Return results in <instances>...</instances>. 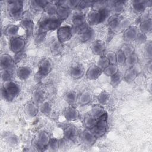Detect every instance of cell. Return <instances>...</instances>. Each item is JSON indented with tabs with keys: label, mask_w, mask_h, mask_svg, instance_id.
<instances>
[{
	"label": "cell",
	"mask_w": 152,
	"mask_h": 152,
	"mask_svg": "<svg viewBox=\"0 0 152 152\" xmlns=\"http://www.w3.org/2000/svg\"><path fill=\"white\" fill-rule=\"evenodd\" d=\"M20 92V86L14 80L4 82L1 87V97L5 101H12L19 95Z\"/></svg>",
	"instance_id": "cell-1"
},
{
	"label": "cell",
	"mask_w": 152,
	"mask_h": 152,
	"mask_svg": "<svg viewBox=\"0 0 152 152\" xmlns=\"http://www.w3.org/2000/svg\"><path fill=\"white\" fill-rule=\"evenodd\" d=\"M62 21L56 15H48L42 18L39 22L38 30L48 32L58 30L61 26Z\"/></svg>",
	"instance_id": "cell-2"
},
{
	"label": "cell",
	"mask_w": 152,
	"mask_h": 152,
	"mask_svg": "<svg viewBox=\"0 0 152 152\" xmlns=\"http://www.w3.org/2000/svg\"><path fill=\"white\" fill-rule=\"evenodd\" d=\"M7 3V10L10 17L14 20L20 21L24 12L23 2L21 1H8Z\"/></svg>",
	"instance_id": "cell-3"
},
{
	"label": "cell",
	"mask_w": 152,
	"mask_h": 152,
	"mask_svg": "<svg viewBox=\"0 0 152 152\" xmlns=\"http://www.w3.org/2000/svg\"><path fill=\"white\" fill-rule=\"evenodd\" d=\"M52 62L49 58H43L39 64L38 70L35 75V79L40 81L42 78L48 76L52 69Z\"/></svg>",
	"instance_id": "cell-4"
},
{
	"label": "cell",
	"mask_w": 152,
	"mask_h": 152,
	"mask_svg": "<svg viewBox=\"0 0 152 152\" xmlns=\"http://www.w3.org/2000/svg\"><path fill=\"white\" fill-rule=\"evenodd\" d=\"M20 26L24 29L26 33V38H30L34 28V23L32 18L31 13L28 11H25L23 13V17L20 20Z\"/></svg>",
	"instance_id": "cell-5"
},
{
	"label": "cell",
	"mask_w": 152,
	"mask_h": 152,
	"mask_svg": "<svg viewBox=\"0 0 152 152\" xmlns=\"http://www.w3.org/2000/svg\"><path fill=\"white\" fill-rule=\"evenodd\" d=\"M107 118L108 115L106 112L97 119L95 126L90 129L97 138L102 137L106 133L107 129Z\"/></svg>",
	"instance_id": "cell-6"
},
{
	"label": "cell",
	"mask_w": 152,
	"mask_h": 152,
	"mask_svg": "<svg viewBox=\"0 0 152 152\" xmlns=\"http://www.w3.org/2000/svg\"><path fill=\"white\" fill-rule=\"evenodd\" d=\"M50 140L49 134L45 131H40L33 140V146L38 151H44L47 149Z\"/></svg>",
	"instance_id": "cell-7"
},
{
	"label": "cell",
	"mask_w": 152,
	"mask_h": 152,
	"mask_svg": "<svg viewBox=\"0 0 152 152\" xmlns=\"http://www.w3.org/2000/svg\"><path fill=\"white\" fill-rule=\"evenodd\" d=\"M86 16L80 10L74 13L72 18V30L73 34L77 33L78 30L87 24Z\"/></svg>",
	"instance_id": "cell-8"
},
{
	"label": "cell",
	"mask_w": 152,
	"mask_h": 152,
	"mask_svg": "<svg viewBox=\"0 0 152 152\" xmlns=\"http://www.w3.org/2000/svg\"><path fill=\"white\" fill-rule=\"evenodd\" d=\"M122 17L119 14H112L107 19L110 38H112L115 33L120 32V23Z\"/></svg>",
	"instance_id": "cell-9"
},
{
	"label": "cell",
	"mask_w": 152,
	"mask_h": 152,
	"mask_svg": "<svg viewBox=\"0 0 152 152\" xmlns=\"http://www.w3.org/2000/svg\"><path fill=\"white\" fill-rule=\"evenodd\" d=\"M26 46V38L21 36H17L10 39L9 48L15 54L22 53Z\"/></svg>",
	"instance_id": "cell-10"
},
{
	"label": "cell",
	"mask_w": 152,
	"mask_h": 152,
	"mask_svg": "<svg viewBox=\"0 0 152 152\" xmlns=\"http://www.w3.org/2000/svg\"><path fill=\"white\" fill-rule=\"evenodd\" d=\"M73 34L71 26H61L56 30L57 40L61 43L68 42Z\"/></svg>",
	"instance_id": "cell-11"
},
{
	"label": "cell",
	"mask_w": 152,
	"mask_h": 152,
	"mask_svg": "<svg viewBox=\"0 0 152 152\" xmlns=\"http://www.w3.org/2000/svg\"><path fill=\"white\" fill-rule=\"evenodd\" d=\"M80 42L84 43L90 40L94 35V30L87 23L81 27L77 32Z\"/></svg>",
	"instance_id": "cell-12"
},
{
	"label": "cell",
	"mask_w": 152,
	"mask_h": 152,
	"mask_svg": "<svg viewBox=\"0 0 152 152\" xmlns=\"http://www.w3.org/2000/svg\"><path fill=\"white\" fill-rule=\"evenodd\" d=\"M1 70H12L15 71V62L10 55L4 53L0 58Z\"/></svg>",
	"instance_id": "cell-13"
},
{
	"label": "cell",
	"mask_w": 152,
	"mask_h": 152,
	"mask_svg": "<svg viewBox=\"0 0 152 152\" xmlns=\"http://www.w3.org/2000/svg\"><path fill=\"white\" fill-rule=\"evenodd\" d=\"M79 137L81 141L87 146L93 145L97 139L90 129L86 128L80 133Z\"/></svg>",
	"instance_id": "cell-14"
},
{
	"label": "cell",
	"mask_w": 152,
	"mask_h": 152,
	"mask_svg": "<svg viewBox=\"0 0 152 152\" xmlns=\"http://www.w3.org/2000/svg\"><path fill=\"white\" fill-rule=\"evenodd\" d=\"M64 116L68 122L75 121L79 118L80 112L74 106H69L65 109Z\"/></svg>",
	"instance_id": "cell-15"
},
{
	"label": "cell",
	"mask_w": 152,
	"mask_h": 152,
	"mask_svg": "<svg viewBox=\"0 0 152 152\" xmlns=\"http://www.w3.org/2000/svg\"><path fill=\"white\" fill-rule=\"evenodd\" d=\"M70 76L74 79L81 78L85 74L84 66L81 64H75L72 65L69 70Z\"/></svg>",
	"instance_id": "cell-16"
},
{
	"label": "cell",
	"mask_w": 152,
	"mask_h": 152,
	"mask_svg": "<svg viewBox=\"0 0 152 152\" xmlns=\"http://www.w3.org/2000/svg\"><path fill=\"white\" fill-rule=\"evenodd\" d=\"M107 6L112 14L120 15L125 9V2L121 1L107 2Z\"/></svg>",
	"instance_id": "cell-17"
},
{
	"label": "cell",
	"mask_w": 152,
	"mask_h": 152,
	"mask_svg": "<svg viewBox=\"0 0 152 152\" xmlns=\"http://www.w3.org/2000/svg\"><path fill=\"white\" fill-rule=\"evenodd\" d=\"M139 32L138 27L131 26L123 32V39L126 42L134 41Z\"/></svg>",
	"instance_id": "cell-18"
},
{
	"label": "cell",
	"mask_w": 152,
	"mask_h": 152,
	"mask_svg": "<svg viewBox=\"0 0 152 152\" xmlns=\"http://www.w3.org/2000/svg\"><path fill=\"white\" fill-rule=\"evenodd\" d=\"M91 49L94 55H103L106 50V43L101 40H96L91 43Z\"/></svg>",
	"instance_id": "cell-19"
},
{
	"label": "cell",
	"mask_w": 152,
	"mask_h": 152,
	"mask_svg": "<svg viewBox=\"0 0 152 152\" xmlns=\"http://www.w3.org/2000/svg\"><path fill=\"white\" fill-rule=\"evenodd\" d=\"M102 72L103 71L96 65H92L86 71V76L90 80H96L100 77Z\"/></svg>",
	"instance_id": "cell-20"
},
{
	"label": "cell",
	"mask_w": 152,
	"mask_h": 152,
	"mask_svg": "<svg viewBox=\"0 0 152 152\" xmlns=\"http://www.w3.org/2000/svg\"><path fill=\"white\" fill-rule=\"evenodd\" d=\"M78 134L77 128L73 125H67L63 129V135L65 140H74Z\"/></svg>",
	"instance_id": "cell-21"
},
{
	"label": "cell",
	"mask_w": 152,
	"mask_h": 152,
	"mask_svg": "<svg viewBox=\"0 0 152 152\" xmlns=\"http://www.w3.org/2000/svg\"><path fill=\"white\" fill-rule=\"evenodd\" d=\"M31 70L30 67L27 66H22L16 68L15 75L18 79L22 81L27 80L31 75Z\"/></svg>",
	"instance_id": "cell-22"
},
{
	"label": "cell",
	"mask_w": 152,
	"mask_h": 152,
	"mask_svg": "<svg viewBox=\"0 0 152 152\" xmlns=\"http://www.w3.org/2000/svg\"><path fill=\"white\" fill-rule=\"evenodd\" d=\"M39 111V104L34 101L28 102L25 107V112L30 118L35 117Z\"/></svg>",
	"instance_id": "cell-23"
},
{
	"label": "cell",
	"mask_w": 152,
	"mask_h": 152,
	"mask_svg": "<svg viewBox=\"0 0 152 152\" xmlns=\"http://www.w3.org/2000/svg\"><path fill=\"white\" fill-rule=\"evenodd\" d=\"M92 94L88 91H84L78 96L77 103L81 106L88 105L92 101Z\"/></svg>",
	"instance_id": "cell-24"
},
{
	"label": "cell",
	"mask_w": 152,
	"mask_h": 152,
	"mask_svg": "<svg viewBox=\"0 0 152 152\" xmlns=\"http://www.w3.org/2000/svg\"><path fill=\"white\" fill-rule=\"evenodd\" d=\"M151 2V1H134L132 2V8L137 13L141 14L145 11L148 7L151 6L149 4Z\"/></svg>",
	"instance_id": "cell-25"
},
{
	"label": "cell",
	"mask_w": 152,
	"mask_h": 152,
	"mask_svg": "<svg viewBox=\"0 0 152 152\" xmlns=\"http://www.w3.org/2000/svg\"><path fill=\"white\" fill-rule=\"evenodd\" d=\"M135 66L136 65L132 67H128V68L126 70L123 76V79L125 81L131 83L136 78L138 75V70Z\"/></svg>",
	"instance_id": "cell-26"
},
{
	"label": "cell",
	"mask_w": 152,
	"mask_h": 152,
	"mask_svg": "<svg viewBox=\"0 0 152 152\" xmlns=\"http://www.w3.org/2000/svg\"><path fill=\"white\" fill-rule=\"evenodd\" d=\"M78 96V95L76 91L74 90H68L65 93L64 98L65 101L69 106H74L77 103Z\"/></svg>",
	"instance_id": "cell-27"
},
{
	"label": "cell",
	"mask_w": 152,
	"mask_h": 152,
	"mask_svg": "<svg viewBox=\"0 0 152 152\" xmlns=\"http://www.w3.org/2000/svg\"><path fill=\"white\" fill-rule=\"evenodd\" d=\"M97 119L93 117L90 113H86L83 118V125L86 129H91L96 125Z\"/></svg>",
	"instance_id": "cell-28"
},
{
	"label": "cell",
	"mask_w": 152,
	"mask_h": 152,
	"mask_svg": "<svg viewBox=\"0 0 152 152\" xmlns=\"http://www.w3.org/2000/svg\"><path fill=\"white\" fill-rule=\"evenodd\" d=\"M49 2L48 1L33 0L30 1V7L34 11H43L45 7Z\"/></svg>",
	"instance_id": "cell-29"
},
{
	"label": "cell",
	"mask_w": 152,
	"mask_h": 152,
	"mask_svg": "<svg viewBox=\"0 0 152 152\" xmlns=\"http://www.w3.org/2000/svg\"><path fill=\"white\" fill-rule=\"evenodd\" d=\"M139 31L147 34L150 33L152 30V20L151 18H149L144 21H142L139 24L138 26Z\"/></svg>",
	"instance_id": "cell-30"
},
{
	"label": "cell",
	"mask_w": 152,
	"mask_h": 152,
	"mask_svg": "<svg viewBox=\"0 0 152 152\" xmlns=\"http://www.w3.org/2000/svg\"><path fill=\"white\" fill-rule=\"evenodd\" d=\"M70 13H71L70 9H69L66 7H63V6L59 5L55 15L59 20H61L62 21H63L64 20H66L69 17Z\"/></svg>",
	"instance_id": "cell-31"
},
{
	"label": "cell",
	"mask_w": 152,
	"mask_h": 152,
	"mask_svg": "<svg viewBox=\"0 0 152 152\" xmlns=\"http://www.w3.org/2000/svg\"><path fill=\"white\" fill-rule=\"evenodd\" d=\"M20 27L15 24H8L5 28L4 33L5 36L10 37V39L18 36Z\"/></svg>",
	"instance_id": "cell-32"
},
{
	"label": "cell",
	"mask_w": 152,
	"mask_h": 152,
	"mask_svg": "<svg viewBox=\"0 0 152 152\" xmlns=\"http://www.w3.org/2000/svg\"><path fill=\"white\" fill-rule=\"evenodd\" d=\"M105 112L106 111L104 110V108L103 107V106L98 103V104H94L92 105L90 113L93 117H94L96 119H97Z\"/></svg>",
	"instance_id": "cell-33"
},
{
	"label": "cell",
	"mask_w": 152,
	"mask_h": 152,
	"mask_svg": "<svg viewBox=\"0 0 152 152\" xmlns=\"http://www.w3.org/2000/svg\"><path fill=\"white\" fill-rule=\"evenodd\" d=\"M58 6L56 1H49L43 11L48 15H55Z\"/></svg>",
	"instance_id": "cell-34"
},
{
	"label": "cell",
	"mask_w": 152,
	"mask_h": 152,
	"mask_svg": "<svg viewBox=\"0 0 152 152\" xmlns=\"http://www.w3.org/2000/svg\"><path fill=\"white\" fill-rule=\"evenodd\" d=\"M63 45L62 43H60L58 40H54L51 42L50 45V49L53 55H58L61 53L62 51Z\"/></svg>",
	"instance_id": "cell-35"
},
{
	"label": "cell",
	"mask_w": 152,
	"mask_h": 152,
	"mask_svg": "<svg viewBox=\"0 0 152 152\" xmlns=\"http://www.w3.org/2000/svg\"><path fill=\"white\" fill-rule=\"evenodd\" d=\"M39 111L43 115L48 116L52 112V106L49 102L44 101L39 104Z\"/></svg>",
	"instance_id": "cell-36"
},
{
	"label": "cell",
	"mask_w": 152,
	"mask_h": 152,
	"mask_svg": "<svg viewBox=\"0 0 152 152\" xmlns=\"http://www.w3.org/2000/svg\"><path fill=\"white\" fill-rule=\"evenodd\" d=\"M119 71L117 64H109L105 69L103 70V72L107 77H112Z\"/></svg>",
	"instance_id": "cell-37"
},
{
	"label": "cell",
	"mask_w": 152,
	"mask_h": 152,
	"mask_svg": "<svg viewBox=\"0 0 152 152\" xmlns=\"http://www.w3.org/2000/svg\"><path fill=\"white\" fill-rule=\"evenodd\" d=\"M33 100L37 104H40L45 101V94L42 90L37 89L33 91Z\"/></svg>",
	"instance_id": "cell-38"
},
{
	"label": "cell",
	"mask_w": 152,
	"mask_h": 152,
	"mask_svg": "<svg viewBox=\"0 0 152 152\" xmlns=\"http://www.w3.org/2000/svg\"><path fill=\"white\" fill-rule=\"evenodd\" d=\"M109 98H110V94L107 91L103 90L98 94L97 99L98 103L103 106L108 102Z\"/></svg>",
	"instance_id": "cell-39"
},
{
	"label": "cell",
	"mask_w": 152,
	"mask_h": 152,
	"mask_svg": "<svg viewBox=\"0 0 152 152\" xmlns=\"http://www.w3.org/2000/svg\"><path fill=\"white\" fill-rule=\"evenodd\" d=\"M61 141L56 138H50L49 142L47 147V150L50 151H57L60 147Z\"/></svg>",
	"instance_id": "cell-40"
},
{
	"label": "cell",
	"mask_w": 152,
	"mask_h": 152,
	"mask_svg": "<svg viewBox=\"0 0 152 152\" xmlns=\"http://www.w3.org/2000/svg\"><path fill=\"white\" fill-rule=\"evenodd\" d=\"M110 84L113 87H116L121 83L123 79V75L122 73L118 71L116 74L110 77Z\"/></svg>",
	"instance_id": "cell-41"
},
{
	"label": "cell",
	"mask_w": 152,
	"mask_h": 152,
	"mask_svg": "<svg viewBox=\"0 0 152 152\" xmlns=\"http://www.w3.org/2000/svg\"><path fill=\"white\" fill-rule=\"evenodd\" d=\"M46 34H47L46 32H44L39 30H37L34 37V41L35 44L40 45L43 43L46 39Z\"/></svg>",
	"instance_id": "cell-42"
},
{
	"label": "cell",
	"mask_w": 152,
	"mask_h": 152,
	"mask_svg": "<svg viewBox=\"0 0 152 152\" xmlns=\"http://www.w3.org/2000/svg\"><path fill=\"white\" fill-rule=\"evenodd\" d=\"M138 61V59L137 55L135 53H134L126 58L125 64L128 67H132L137 64Z\"/></svg>",
	"instance_id": "cell-43"
},
{
	"label": "cell",
	"mask_w": 152,
	"mask_h": 152,
	"mask_svg": "<svg viewBox=\"0 0 152 152\" xmlns=\"http://www.w3.org/2000/svg\"><path fill=\"white\" fill-rule=\"evenodd\" d=\"M110 64L109 60L107 59V57L105 56V55L100 56V57L99 58L97 63H96V65L100 68L101 69L102 71L105 69Z\"/></svg>",
	"instance_id": "cell-44"
},
{
	"label": "cell",
	"mask_w": 152,
	"mask_h": 152,
	"mask_svg": "<svg viewBox=\"0 0 152 152\" xmlns=\"http://www.w3.org/2000/svg\"><path fill=\"white\" fill-rule=\"evenodd\" d=\"M14 72L15 73V71H12V70L1 71V78L3 82L12 80Z\"/></svg>",
	"instance_id": "cell-45"
},
{
	"label": "cell",
	"mask_w": 152,
	"mask_h": 152,
	"mask_svg": "<svg viewBox=\"0 0 152 152\" xmlns=\"http://www.w3.org/2000/svg\"><path fill=\"white\" fill-rule=\"evenodd\" d=\"M121 49L123 51V52L124 53V54L126 56V57H127L128 56H129V55L135 53L134 52V51H135L134 47L132 45H131L129 43H125V44H124L122 46V48Z\"/></svg>",
	"instance_id": "cell-46"
},
{
	"label": "cell",
	"mask_w": 152,
	"mask_h": 152,
	"mask_svg": "<svg viewBox=\"0 0 152 152\" xmlns=\"http://www.w3.org/2000/svg\"><path fill=\"white\" fill-rule=\"evenodd\" d=\"M115 53H116V56L117 64H119V65L125 64L126 57L123 51L120 49L118 50Z\"/></svg>",
	"instance_id": "cell-47"
},
{
	"label": "cell",
	"mask_w": 152,
	"mask_h": 152,
	"mask_svg": "<svg viewBox=\"0 0 152 152\" xmlns=\"http://www.w3.org/2000/svg\"><path fill=\"white\" fill-rule=\"evenodd\" d=\"M104 55L109 60L110 64H117L116 56L115 52L113 51H109Z\"/></svg>",
	"instance_id": "cell-48"
},
{
	"label": "cell",
	"mask_w": 152,
	"mask_h": 152,
	"mask_svg": "<svg viewBox=\"0 0 152 152\" xmlns=\"http://www.w3.org/2000/svg\"><path fill=\"white\" fill-rule=\"evenodd\" d=\"M147 38L145 34L142 33L141 32H139L137 34L136 38L135 39L134 41H135L138 44H142L147 42Z\"/></svg>",
	"instance_id": "cell-49"
},
{
	"label": "cell",
	"mask_w": 152,
	"mask_h": 152,
	"mask_svg": "<svg viewBox=\"0 0 152 152\" xmlns=\"http://www.w3.org/2000/svg\"><path fill=\"white\" fill-rule=\"evenodd\" d=\"M93 1H80L78 5V10H81L89 7H92Z\"/></svg>",
	"instance_id": "cell-50"
},
{
	"label": "cell",
	"mask_w": 152,
	"mask_h": 152,
	"mask_svg": "<svg viewBox=\"0 0 152 152\" xmlns=\"http://www.w3.org/2000/svg\"><path fill=\"white\" fill-rule=\"evenodd\" d=\"M145 52L147 58L151 59L152 56V45L151 42H146V45L145 46Z\"/></svg>",
	"instance_id": "cell-51"
},
{
	"label": "cell",
	"mask_w": 152,
	"mask_h": 152,
	"mask_svg": "<svg viewBox=\"0 0 152 152\" xmlns=\"http://www.w3.org/2000/svg\"><path fill=\"white\" fill-rule=\"evenodd\" d=\"M8 142L10 145H15L18 143V138L15 135H11L9 136L7 138Z\"/></svg>",
	"instance_id": "cell-52"
},
{
	"label": "cell",
	"mask_w": 152,
	"mask_h": 152,
	"mask_svg": "<svg viewBox=\"0 0 152 152\" xmlns=\"http://www.w3.org/2000/svg\"><path fill=\"white\" fill-rule=\"evenodd\" d=\"M147 66H148V69L149 70V72H151V61H150L148 64H147Z\"/></svg>",
	"instance_id": "cell-53"
}]
</instances>
